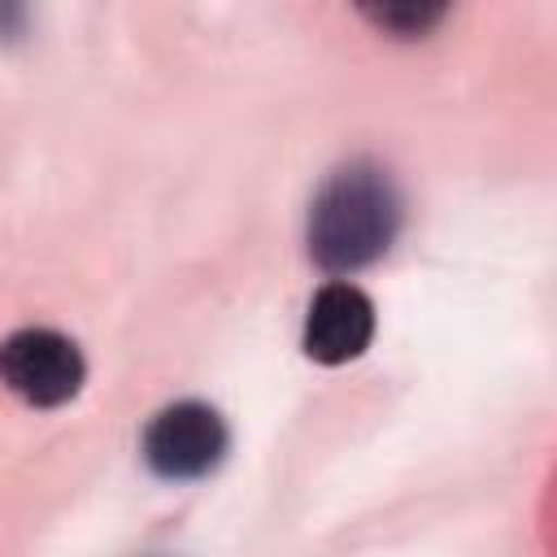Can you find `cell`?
I'll use <instances>...</instances> for the list:
<instances>
[{"label": "cell", "instance_id": "6da1fadb", "mask_svg": "<svg viewBox=\"0 0 557 557\" xmlns=\"http://www.w3.org/2000/svg\"><path fill=\"white\" fill-rule=\"evenodd\" d=\"M400 218L405 205L392 174L379 161H348L318 187L309 205V257L331 278H348L392 248Z\"/></svg>", "mask_w": 557, "mask_h": 557}, {"label": "cell", "instance_id": "7a4b0ae2", "mask_svg": "<svg viewBox=\"0 0 557 557\" xmlns=\"http://www.w3.org/2000/svg\"><path fill=\"white\" fill-rule=\"evenodd\" d=\"M231 453L226 418L209 400H174L157 409L139 435L144 466L165 483L209 479Z\"/></svg>", "mask_w": 557, "mask_h": 557}, {"label": "cell", "instance_id": "3957f363", "mask_svg": "<svg viewBox=\"0 0 557 557\" xmlns=\"http://www.w3.org/2000/svg\"><path fill=\"white\" fill-rule=\"evenodd\" d=\"M0 383L30 409H61L83 392L87 357L57 326H17L0 339Z\"/></svg>", "mask_w": 557, "mask_h": 557}, {"label": "cell", "instance_id": "277c9868", "mask_svg": "<svg viewBox=\"0 0 557 557\" xmlns=\"http://www.w3.org/2000/svg\"><path fill=\"white\" fill-rule=\"evenodd\" d=\"M374 326H379L374 300L357 283L331 278L309 300L300 348L318 366H348V361H357L374 344Z\"/></svg>", "mask_w": 557, "mask_h": 557}, {"label": "cell", "instance_id": "5b68a950", "mask_svg": "<svg viewBox=\"0 0 557 557\" xmlns=\"http://www.w3.org/2000/svg\"><path fill=\"white\" fill-rule=\"evenodd\" d=\"M361 17L387 30L392 39H422L448 17V9L444 4H366Z\"/></svg>", "mask_w": 557, "mask_h": 557}]
</instances>
